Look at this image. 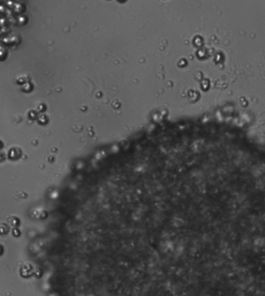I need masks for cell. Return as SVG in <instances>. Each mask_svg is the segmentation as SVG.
Wrapping results in <instances>:
<instances>
[{
  "label": "cell",
  "mask_w": 265,
  "mask_h": 296,
  "mask_svg": "<svg viewBox=\"0 0 265 296\" xmlns=\"http://www.w3.org/2000/svg\"><path fill=\"white\" fill-rule=\"evenodd\" d=\"M45 116H44V115H41V116H40L39 117H38V123H39L40 124H45L46 122L44 121V119H45Z\"/></svg>",
  "instance_id": "cell-3"
},
{
  "label": "cell",
  "mask_w": 265,
  "mask_h": 296,
  "mask_svg": "<svg viewBox=\"0 0 265 296\" xmlns=\"http://www.w3.org/2000/svg\"><path fill=\"white\" fill-rule=\"evenodd\" d=\"M33 89H34V85L30 82H26V83H24V85H22V87H21V90L24 92H31V91L33 90Z\"/></svg>",
  "instance_id": "cell-1"
},
{
  "label": "cell",
  "mask_w": 265,
  "mask_h": 296,
  "mask_svg": "<svg viewBox=\"0 0 265 296\" xmlns=\"http://www.w3.org/2000/svg\"><path fill=\"white\" fill-rule=\"evenodd\" d=\"M28 117L31 120H35V119L37 118V112L34 111V110H30L29 112H28Z\"/></svg>",
  "instance_id": "cell-2"
}]
</instances>
